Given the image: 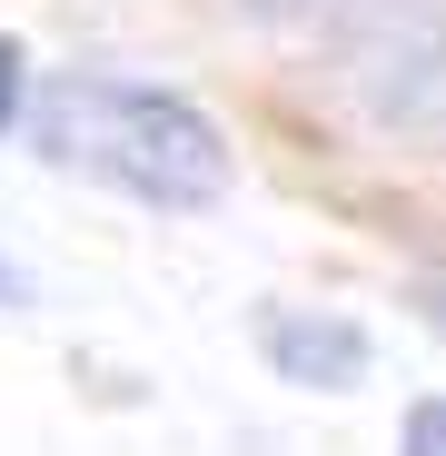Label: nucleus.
Instances as JSON below:
<instances>
[{"instance_id": "1", "label": "nucleus", "mask_w": 446, "mask_h": 456, "mask_svg": "<svg viewBox=\"0 0 446 456\" xmlns=\"http://www.w3.org/2000/svg\"><path fill=\"white\" fill-rule=\"evenodd\" d=\"M20 119H30V149L50 169L90 179L109 199L169 208V218H199L229 199V139L179 90L109 80V69H60V80H40L20 100Z\"/></svg>"}, {"instance_id": "2", "label": "nucleus", "mask_w": 446, "mask_h": 456, "mask_svg": "<svg viewBox=\"0 0 446 456\" xmlns=\"http://www.w3.org/2000/svg\"><path fill=\"white\" fill-rule=\"evenodd\" d=\"M258 347H268V367L288 387H318V397H347L367 377V357H377L367 328L337 318V308H278V318H258Z\"/></svg>"}, {"instance_id": "3", "label": "nucleus", "mask_w": 446, "mask_h": 456, "mask_svg": "<svg viewBox=\"0 0 446 456\" xmlns=\"http://www.w3.org/2000/svg\"><path fill=\"white\" fill-rule=\"evenodd\" d=\"M20 100H30V60H20V40L0 30V129L20 119Z\"/></svg>"}, {"instance_id": "4", "label": "nucleus", "mask_w": 446, "mask_h": 456, "mask_svg": "<svg viewBox=\"0 0 446 456\" xmlns=\"http://www.w3.org/2000/svg\"><path fill=\"white\" fill-rule=\"evenodd\" d=\"M436 446H446V407L417 397V407H407V456H436Z\"/></svg>"}, {"instance_id": "5", "label": "nucleus", "mask_w": 446, "mask_h": 456, "mask_svg": "<svg viewBox=\"0 0 446 456\" xmlns=\"http://www.w3.org/2000/svg\"><path fill=\"white\" fill-rule=\"evenodd\" d=\"M20 308H30V278H20L11 248H0V318H20Z\"/></svg>"}]
</instances>
